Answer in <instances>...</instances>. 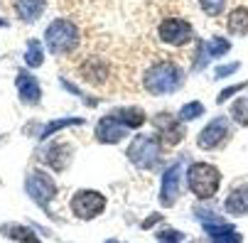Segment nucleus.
<instances>
[{
    "label": "nucleus",
    "mask_w": 248,
    "mask_h": 243,
    "mask_svg": "<svg viewBox=\"0 0 248 243\" xmlns=\"http://www.w3.org/2000/svg\"><path fill=\"white\" fill-rule=\"evenodd\" d=\"M84 123V118H62V121H54V123H49V125H45L42 128V140L45 137H49L52 133H57V130H62V128H69V125H81Z\"/></svg>",
    "instance_id": "obj_20"
},
{
    "label": "nucleus",
    "mask_w": 248,
    "mask_h": 243,
    "mask_svg": "<svg viewBox=\"0 0 248 243\" xmlns=\"http://www.w3.org/2000/svg\"><path fill=\"white\" fill-rule=\"evenodd\" d=\"M25 189L40 206H49V201L57 197V184L49 175H45V172H32L25 182Z\"/></svg>",
    "instance_id": "obj_6"
},
{
    "label": "nucleus",
    "mask_w": 248,
    "mask_h": 243,
    "mask_svg": "<svg viewBox=\"0 0 248 243\" xmlns=\"http://www.w3.org/2000/svg\"><path fill=\"white\" fill-rule=\"evenodd\" d=\"M185 84V72L174 61H157L153 64L145 76H143V86L155 93V96H162V93H172Z\"/></svg>",
    "instance_id": "obj_1"
},
{
    "label": "nucleus",
    "mask_w": 248,
    "mask_h": 243,
    "mask_svg": "<svg viewBox=\"0 0 248 243\" xmlns=\"http://www.w3.org/2000/svg\"><path fill=\"white\" fill-rule=\"evenodd\" d=\"M204 228H206V233L211 236V243H241V241H243L241 233L233 231V228L226 226V224H221V226H204Z\"/></svg>",
    "instance_id": "obj_15"
},
{
    "label": "nucleus",
    "mask_w": 248,
    "mask_h": 243,
    "mask_svg": "<svg viewBox=\"0 0 248 243\" xmlns=\"http://www.w3.org/2000/svg\"><path fill=\"white\" fill-rule=\"evenodd\" d=\"M160 40L165 45H172V47H182L192 40V25L187 20H180V17H170V20H162L160 25Z\"/></svg>",
    "instance_id": "obj_7"
},
{
    "label": "nucleus",
    "mask_w": 248,
    "mask_h": 243,
    "mask_svg": "<svg viewBox=\"0 0 248 243\" xmlns=\"http://www.w3.org/2000/svg\"><path fill=\"white\" fill-rule=\"evenodd\" d=\"M202 113H204V106H202L199 101H192V103H187V106L180 108V121H194Z\"/></svg>",
    "instance_id": "obj_23"
},
{
    "label": "nucleus",
    "mask_w": 248,
    "mask_h": 243,
    "mask_svg": "<svg viewBox=\"0 0 248 243\" xmlns=\"http://www.w3.org/2000/svg\"><path fill=\"white\" fill-rule=\"evenodd\" d=\"M125 133H128V125H123L116 116H106V118H101L98 125H96L98 143H106V145L118 143L121 137H125Z\"/></svg>",
    "instance_id": "obj_10"
},
{
    "label": "nucleus",
    "mask_w": 248,
    "mask_h": 243,
    "mask_svg": "<svg viewBox=\"0 0 248 243\" xmlns=\"http://www.w3.org/2000/svg\"><path fill=\"white\" fill-rule=\"evenodd\" d=\"M229 137V121L226 118H217V121H211L197 137V145L202 150H214L219 148L224 140Z\"/></svg>",
    "instance_id": "obj_8"
},
{
    "label": "nucleus",
    "mask_w": 248,
    "mask_h": 243,
    "mask_svg": "<svg viewBox=\"0 0 248 243\" xmlns=\"http://www.w3.org/2000/svg\"><path fill=\"white\" fill-rule=\"evenodd\" d=\"M15 84H17L20 98H22L25 103H30V106H34V103H40V98H42V89H40L37 79H34L32 74L20 72V74H17V79H15Z\"/></svg>",
    "instance_id": "obj_11"
},
{
    "label": "nucleus",
    "mask_w": 248,
    "mask_h": 243,
    "mask_svg": "<svg viewBox=\"0 0 248 243\" xmlns=\"http://www.w3.org/2000/svg\"><path fill=\"white\" fill-rule=\"evenodd\" d=\"M160 152H162L160 140H155V137H150V135H138L128 148V160L140 169H150V167L157 165Z\"/></svg>",
    "instance_id": "obj_4"
},
{
    "label": "nucleus",
    "mask_w": 248,
    "mask_h": 243,
    "mask_svg": "<svg viewBox=\"0 0 248 243\" xmlns=\"http://www.w3.org/2000/svg\"><path fill=\"white\" fill-rule=\"evenodd\" d=\"M3 25H5V22H3V20H0V27H3Z\"/></svg>",
    "instance_id": "obj_30"
},
{
    "label": "nucleus",
    "mask_w": 248,
    "mask_h": 243,
    "mask_svg": "<svg viewBox=\"0 0 248 243\" xmlns=\"http://www.w3.org/2000/svg\"><path fill=\"white\" fill-rule=\"evenodd\" d=\"M45 10V0H17V15L25 22H34Z\"/></svg>",
    "instance_id": "obj_16"
},
{
    "label": "nucleus",
    "mask_w": 248,
    "mask_h": 243,
    "mask_svg": "<svg viewBox=\"0 0 248 243\" xmlns=\"http://www.w3.org/2000/svg\"><path fill=\"white\" fill-rule=\"evenodd\" d=\"M187 184L199 199H209V197L217 194V189L221 184V172L214 165L194 162L187 172Z\"/></svg>",
    "instance_id": "obj_3"
},
{
    "label": "nucleus",
    "mask_w": 248,
    "mask_h": 243,
    "mask_svg": "<svg viewBox=\"0 0 248 243\" xmlns=\"http://www.w3.org/2000/svg\"><path fill=\"white\" fill-rule=\"evenodd\" d=\"M180 177H182V165H172L162 175V187H160V204L165 209L174 206L177 197H180Z\"/></svg>",
    "instance_id": "obj_9"
},
{
    "label": "nucleus",
    "mask_w": 248,
    "mask_h": 243,
    "mask_svg": "<svg viewBox=\"0 0 248 243\" xmlns=\"http://www.w3.org/2000/svg\"><path fill=\"white\" fill-rule=\"evenodd\" d=\"M69 150L66 145H54V148H49L47 150V155H45V160H47V165H52L54 169H64L66 165H69Z\"/></svg>",
    "instance_id": "obj_18"
},
{
    "label": "nucleus",
    "mask_w": 248,
    "mask_h": 243,
    "mask_svg": "<svg viewBox=\"0 0 248 243\" xmlns=\"http://www.w3.org/2000/svg\"><path fill=\"white\" fill-rule=\"evenodd\" d=\"M106 209V197L93 192V189H81L74 194L72 199V212L79 216V219H96L101 212Z\"/></svg>",
    "instance_id": "obj_5"
},
{
    "label": "nucleus",
    "mask_w": 248,
    "mask_h": 243,
    "mask_svg": "<svg viewBox=\"0 0 248 243\" xmlns=\"http://www.w3.org/2000/svg\"><path fill=\"white\" fill-rule=\"evenodd\" d=\"M229 49H231V45H229L226 40H221V37H214L211 42L204 45V52H206L209 57H221V54H226Z\"/></svg>",
    "instance_id": "obj_22"
},
{
    "label": "nucleus",
    "mask_w": 248,
    "mask_h": 243,
    "mask_svg": "<svg viewBox=\"0 0 248 243\" xmlns=\"http://www.w3.org/2000/svg\"><path fill=\"white\" fill-rule=\"evenodd\" d=\"M226 212L229 214H248V182H241L231 189V194L226 197Z\"/></svg>",
    "instance_id": "obj_12"
},
{
    "label": "nucleus",
    "mask_w": 248,
    "mask_h": 243,
    "mask_svg": "<svg viewBox=\"0 0 248 243\" xmlns=\"http://www.w3.org/2000/svg\"><path fill=\"white\" fill-rule=\"evenodd\" d=\"M246 86H248V81H243V84H233V86L224 89V91H221V93L217 96V101H219V103H224L226 98H231L233 93H238V91H241V89H246Z\"/></svg>",
    "instance_id": "obj_25"
},
{
    "label": "nucleus",
    "mask_w": 248,
    "mask_h": 243,
    "mask_svg": "<svg viewBox=\"0 0 248 243\" xmlns=\"http://www.w3.org/2000/svg\"><path fill=\"white\" fill-rule=\"evenodd\" d=\"M155 125H157V130H165V145H174V143H180L182 140V128L177 125L170 116H165V113H160L157 118H155Z\"/></svg>",
    "instance_id": "obj_14"
},
{
    "label": "nucleus",
    "mask_w": 248,
    "mask_h": 243,
    "mask_svg": "<svg viewBox=\"0 0 248 243\" xmlns=\"http://www.w3.org/2000/svg\"><path fill=\"white\" fill-rule=\"evenodd\" d=\"M42 47H40V42L37 40H30L27 42V54H25V61H27V66H40L42 64Z\"/></svg>",
    "instance_id": "obj_21"
},
{
    "label": "nucleus",
    "mask_w": 248,
    "mask_h": 243,
    "mask_svg": "<svg viewBox=\"0 0 248 243\" xmlns=\"http://www.w3.org/2000/svg\"><path fill=\"white\" fill-rule=\"evenodd\" d=\"M226 25H229V32H233V34H246V32H248V8H236V10L229 15Z\"/></svg>",
    "instance_id": "obj_17"
},
{
    "label": "nucleus",
    "mask_w": 248,
    "mask_h": 243,
    "mask_svg": "<svg viewBox=\"0 0 248 243\" xmlns=\"http://www.w3.org/2000/svg\"><path fill=\"white\" fill-rule=\"evenodd\" d=\"M79 40H81L79 27L72 20H54L45 32V42H47L49 52H54V54H66V52L77 49Z\"/></svg>",
    "instance_id": "obj_2"
},
{
    "label": "nucleus",
    "mask_w": 248,
    "mask_h": 243,
    "mask_svg": "<svg viewBox=\"0 0 248 243\" xmlns=\"http://www.w3.org/2000/svg\"><path fill=\"white\" fill-rule=\"evenodd\" d=\"M233 113H236V116H243V118H241V123H243V125H248V113H246V101H238V103H236V106H233Z\"/></svg>",
    "instance_id": "obj_26"
},
{
    "label": "nucleus",
    "mask_w": 248,
    "mask_h": 243,
    "mask_svg": "<svg viewBox=\"0 0 248 243\" xmlns=\"http://www.w3.org/2000/svg\"><path fill=\"white\" fill-rule=\"evenodd\" d=\"M113 116H116L123 125H128V128H138V125L145 123V113L140 111V108H118Z\"/></svg>",
    "instance_id": "obj_19"
},
{
    "label": "nucleus",
    "mask_w": 248,
    "mask_h": 243,
    "mask_svg": "<svg viewBox=\"0 0 248 243\" xmlns=\"http://www.w3.org/2000/svg\"><path fill=\"white\" fill-rule=\"evenodd\" d=\"M106 243H118V241H106Z\"/></svg>",
    "instance_id": "obj_29"
},
{
    "label": "nucleus",
    "mask_w": 248,
    "mask_h": 243,
    "mask_svg": "<svg viewBox=\"0 0 248 243\" xmlns=\"http://www.w3.org/2000/svg\"><path fill=\"white\" fill-rule=\"evenodd\" d=\"M0 231H3V236H8L13 241H20V243H40V236L32 228L22 226V224H3Z\"/></svg>",
    "instance_id": "obj_13"
},
{
    "label": "nucleus",
    "mask_w": 248,
    "mask_h": 243,
    "mask_svg": "<svg viewBox=\"0 0 248 243\" xmlns=\"http://www.w3.org/2000/svg\"><path fill=\"white\" fill-rule=\"evenodd\" d=\"M236 69H238V61H233V64H229V66H219V69H217V76H219V79H221V76H229V74L236 72Z\"/></svg>",
    "instance_id": "obj_27"
},
{
    "label": "nucleus",
    "mask_w": 248,
    "mask_h": 243,
    "mask_svg": "<svg viewBox=\"0 0 248 243\" xmlns=\"http://www.w3.org/2000/svg\"><path fill=\"white\" fill-rule=\"evenodd\" d=\"M199 5H202V10H204L206 15L217 17V15H221V10H224V5H226V0H199Z\"/></svg>",
    "instance_id": "obj_24"
},
{
    "label": "nucleus",
    "mask_w": 248,
    "mask_h": 243,
    "mask_svg": "<svg viewBox=\"0 0 248 243\" xmlns=\"http://www.w3.org/2000/svg\"><path fill=\"white\" fill-rule=\"evenodd\" d=\"M177 236L180 233H174V231H162L160 233V243H177Z\"/></svg>",
    "instance_id": "obj_28"
}]
</instances>
